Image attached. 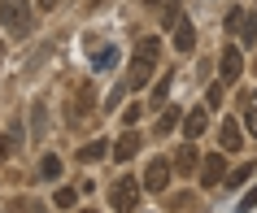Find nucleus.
<instances>
[{
	"label": "nucleus",
	"mask_w": 257,
	"mask_h": 213,
	"mask_svg": "<svg viewBox=\"0 0 257 213\" xmlns=\"http://www.w3.org/2000/svg\"><path fill=\"white\" fill-rule=\"evenodd\" d=\"M157 57H162V40H157V35H140L136 53H131V74H126V87H131V92H140V87L153 79Z\"/></svg>",
	"instance_id": "1"
},
{
	"label": "nucleus",
	"mask_w": 257,
	"mask_h": 213,
	"mask_svg": "<svg viewBox=\"0 0 257 213\" xmlns=\"http://www.w3.org/2000/svg\"><path fill=\"white\" fill-rule=\"evenodd\" d=\"M0 22L14 31V35H27L35 27V14H31L27 0H0Z\"/></svg>",
	"instance_id": "2"
},
{
	"label": "nucleus",
	"mask_w": 257,
	"mask_h": 213,
	"mask_svg": "<svg viewBox=\"0 0 257 213\" xmlns=\"http://www.w3.org/2000/svg\"><path fill=\"white\" fill-rule=\"evenodd\" d=\"M170 178H175V161L170 157H153L149 170H144V187H149V191H166Z\"/></svg>",
	"instance_id": "3"
},
{
	"label": "nucleus",
	"mask_w": 257,
	"mask_h": 213,
	"mask_svg": "<svg viewBox=\"0 0 257 213\" xmlns=\"http://www.w3.org/2000/svg\"><path fill=\"white\" fill-rule=\"evenodd\" d=\"M140 187H144V183H136V178H118L113 191H109V204H113L118 213H131V209H136V200H140Z\"/></svg>",
	"instance_id": "4"
},
{
	"label": "nucleus",
	"mask_w": 257,
	"mask_h": 213,
	"mask_svg": "<svg viewBox=\"0 0 257 213\" xmlns=\"http://www.w3.org/2000/svg\"><path fill=\"white\" fill-rule=\"evenodd\" d=\"M227 35H235L240 48H248V44L257 40V22L244 14V9H231V14H227Z\"/></svg>",
	"instance_id": "5"
},
{
	"label": "nucleus",
	"mask_w": 257,
	"mask_h": 213,
	"mask_svg": "<svg viewBox=\"0 0 257 213\" xmlns=\"http://www.w3.org/2000/svg\"><path fill=\"white\" fill-rule=\"evenodd\" d=\"M218 70H222V83H235V79L244 74V53L227 44V48H222V61H218Z\"/></svg>",
	"instance_id": "6"
},
{
	"label": "nucleus",
	"mask_w": 257,
	"mask_h": 213,
	"mask_svg": "<svg viewBox=\"0 0 257 213\" xmlns=\"http://www.w3.org/2000/svg\"><path fill=\"white\" fill-rule=\"evenodd\" d=\"M222 178H227V161L218 157H201V187H218L222 183Z\"/></svg>",
	"instance_id": "7"
},
{
	"label": "nucleus",
	"mask_w": 257,
	"mask_h": 213,
	"mask_svg": "<svg viewBox=\"0 0 257 213\" xmlns=\"http://www.w3.org/2000/svg\"><path fill=\"white\" fill-rule=\"evenodd\" d=\"M109 152H113V161H122V165L136 157V152H140V135H136V126H126V131H122V139L109 148Z\"/></svg>",
	"instance_id": "8"
},
{
	"label": "nucleus",
	"mask_w": 257,
	"mask_h": 213,
	"mask_svg": "<svg viewBox=\"0 0 257 213\" xmlns=\"http://www.w3.org/2000/svg\"><path fill=\"white\" fill-rule=\"evenodd\" d=\"M218 144H222V152H240V148H244V131H240V122H235V118L222 122V131H218Z\"/></svg>",
	"instance_id": "9"
},
{
	"label": "nucleus",
	"mask_w": 257,
	"mask_h": 213,
	"mask_svg": "<svg viewBox=\"0 0 257 213\" xmlns=\"http://www.w3.org/2000/svg\"><path fill=\"white\" fill-rule=\"evenodd\" d=\"M175 48H179V53H192V48H196V27H192L188 18H179V22H175Z\"/></svg>",
	"instance_id": "10"
},
{
	"label": "nucleus",
	"mask_w": 257,
	"mask_h": 213,
	"mask_svg": "<svg viewBox=\"0 0 257 213\" xmlns=\"http://www.w3.org/2000/svg\"><path fill=\"white\" fill-rule=\"evenodd\" d=\"M205 126H209V109H192L188 118H183V135H188V139H201Z\"/></svg>",
	"instance_id": "11"
},
{
	"label": "nucleus",
	"mask_w": 257,
	"mask_h": 213,
	"mask_svg": "<svg viewBox=\"0 0 257 213\" xmlns=\"http://www.w3.org/2000/svg\"><path fill=\"white\" fill-rule=\"evenodd\" d=\"M196 161H201V157H196V144L188 139V144L175 152V170H179V174H192V170H196Z\"/></svg>",
	"instance_id": "12"
},
{
	"label": "nucleus",
	"mask_w": 257,
	"mask_h": 213,
	"mask_svg": "<svg viewBox=\"0 0 257 213\" xmlns=\"http://www.w3.org/2000/svg\"><path fill=\"white\" fill-rule=\"evenodd\" d=\"M179 122H183V118H179V109H175V105H166L162 113H157V139H162V135H170Z\"/></svg>",
	"instance_id": "13"
},
{
	"label": "nucleus",
	"mask_w": 257,
	"mask_h": 213,
	"mask_svg": "<svg viewBox=\"0 0 257 213\" xmlns=\"http://www.w3.org/2000/svg\"><path fill=\"white\" fill-rule=\"evenodd\" d=\"M105 152H109L105 139H92V144H83V148H79V161H83V165H92V161H100Z\"/></svg>",
	"instance_id": "14"
},
{
	"label": "nucleus",
	"mask_w": 257,
	"mask_h": 213,
	"mask_svg": "<svg viewBox=\"0 0 257 213\" xmlns=\"http://www.w3.org/2000/svg\"><path fill=\"white\" fill-rule=\"evenodd\" d=\"M170 83H175V74H170V70H166L162 79H157V87H153V109H157V113H162V105H166V96H170Z\"/></svg>",
	"instance_id": "15"
},
{
	"label": "nucleus",
	"mask_w": 257,
	"mask_h": 213,
	"mask_svg": "<svg viewBox=\"0 0 257 213\" xmlns=\"http://www.w3.org/2000/svg\"><path fill=\"white\" fill-rule=\"evenodd\" d=\"M40 178H44V183H57V178H61V157L48 152V157L40 161Z\"/></svg>",
	"instance_id": "16"
},
{
	"label": "nucleus",
	"mask_w": 257,
	"mask_h": 213,
	"mask_svg": "<svg viewBox=\"0 0 257 213\" xmlns=\"http://www.w3.org/2000/svg\"><path fill=\"white\" fill-rule=\"evenodd\" d=\"M253 174H257L253 165H240V170H231L227 178H222V183H227V187H244V183H248V178H253Z\"/></svg>",
	"instance_id": "17"
},
{
	"label": "nucleus",
	"mask_w": 257,
	"mask_h": 213,
	"mask_svg": "<svg viewBox=\"0 0 257 213\" xmlns=\"http://www.w3.org/2000/svg\"><path fill=\"white\" fill-rule=\"evenodd\" d=\"M74 200H79V191H74V187H61V191H57V209H70V204H74Z\"/></svg>",
	"instance_id": "18"
},
{
	"label": "nucleus",
	"mask_w": 257,
	"mask_h": 213,
	"mask_svg": "<svg viewBox=\"0 0 257 213\" xmlns=\"http://www.w3.org/2000/svg\"><path fill=\"white\" fill-rule=\"evenodd\" d=\"M244 113H248V131L257 135V92L248 96V100H244Z\"/></svg>",
	"instance_id": "19"
},
{
	"label": "nucleus",
	"mask_w": 257,
	"mask_h": 213,
	"mask_svg": "<svg viewBox=\"0 0 257 213\" xmlns=\"http://www.w3.org/2000/svg\"><path fill=\"white\" fill-rule=\"evenodd\" d=\"M179 22V5L175 0H166V9H162V27H175Z\"/></svg>",
	"instance_id": "20"
},
{
	"label": "nucleus",
	"mask_w": 257,
	"mask_h": 213,
	"mask_svg": "<svg viewBox=\"0 0 257 213\" xmlns=\"http://www.w3.org/2000/svg\"><path fill=\"white\" fill-rule=\"evenodd\" d=\"M113 61H118V53H113V48H100V53H96V70H109Z\"/></svg>",
	"instance_id": "21"
},
{
	"label": "nucleus",
	"mask_w": 257,
	"mask_h": 213,
	"mask_svg": "<svg viewBox=\"0 0 257 213\" xmlns=\"http://www.w3.org/2000/svg\"><path fill=\"white\" fill-rule=\"evenodd\" d=\"M218 105H222V87H218V83H214V87L205 92V109H218Z\"/></svg>",
	"instance_id": "22"
},
{
	"label": "nucleus",
	"mask_w": 257,
	"mask_h": 213,
	"mask_svg": "<svg viewBox=\"0 0 257 213\" xmlns=\"http://www.w3.org/2000/svg\"><path fill=\"white\" fill-rule=\"evenodd\" d=\"M14 144H18L14 135H0V161H9V152H14Z\"/></svg>",
	"instance_id": "23"
},
{
	"label": "nucleus",
	"mask_w": 257,
	"mask_h": 213,
	"mask_svg": "<svg viewBox=\"0 0 257 213\" xmlns=\"http://www.w3.org/2000/svg\"><path fill=\"white\" fill-rule=\"evenodd\" d=\"M140 122V105H126V113H122V126H136Z\"/></svg>",
	"instance_id": "24"
},
{
	"label": "nucleus",
	"mask_w": 257,
	"mask_h": 213,
	"mask_svg": "<svg viewBox=\"0 0 257 213\" xmlns=\"http://www.w3.org/2000/svg\"><path fill=\"white\" fill-rule=\"evenodd\" d=\"M253 204H257V187H253V191H248V196L240 200V213H248V209H253Z\"/></svg>",
	"instance_id": "25"
},
{
	"label": "nucleus",
	"mask_w": 257,
	"mask_h": 213,
	"mask_svg": "<svg viewBox=\"0 0 257 213\" xmlns=\"http://www.w3.org/2000/svg\"><path fill=\"white\" fill-rule=\"evenodd\" d=\"M40 9H57V0H40Z\"/></svg>",
	"instance_id": "26"
},
{
	"label": "nucleus",
	"mask_w": 257,
	"mask_h": 213,
	"mask_svg": "<svg viewBox=\"0 0 257 213\" xmlns=\"http://www.w3.org/2000/svg\"><path fill=\"white\" fill-rule=\"evenodd\" d=\"M144 5H162V0H144Z\"/></svg>",
	"instance_id": "27"
}]
</instances>
